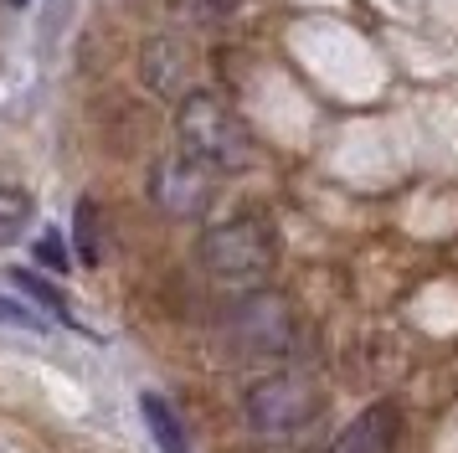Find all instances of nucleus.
Returning a JSON list of instances; mask_svg holds the SVG:
<instances>
[{
    "label": "nucleus",
    "mask_w": 458,
    "mask_h": 453,
    "mask_svg": "<svg viewBox=\"0 0 458 453\" xmlns=\"http://www.w3.org/2000/svg\"><path fill=\"white\" fill-rule=\"evenodd\" d=\"M242 412H248V428L268 432V438H284V432H299L310 428L314 417L325 412V391L319 381L310 376H263V381H252V391L242 397Z\"/></svg>",
    "instance_id": "4"
},
{
    "label": "nucleus",
    "mask_w": 458,
    "mask_h": 453,
    "mask_svg": "<svg viewBox=\"0 0 458 453\" xmlns=\"http://www.w3.org/2000/svg\"><path fill=\"white\" fill-rule=\"evenodd\" d=\"M140 73H145V88L149 93H160V98H186L196 93L191 88V73H196V57H191V47L181 37H155L145 41V57H140Z\"/></svg>",
    "instance_id": "6"
},
{
    "label": "nucleus",
    "mask_w": 458,
    "mask_h": 453,
    "mask_svg": "<svg viewBox=\"0 0 458 453\" xmlns=\"http://www.w3.org/2000/svg\"><path fill=\"white\" fill-rule=\"evenodd\" d=\"M5 5H31V0H5Z\"/></svg>",
    "instance_id": "15"
},
{
    "label": "nucleus",
    "mask_w": 458,
    "mask_h": 453,
    "mask_svg": "<svg viewBox=\"0 0 458 453\" xmlns=\"http://www.w3.org/2000/svg\"><path fill=\"white\" fill-rule=\"evenodd\" d=\"M37 263H47L52 273H63L67 268V247H63L57 232H42V237H37Z\"/></svg>",
    "instance_id": "14"
},
{
    "label": "nucleus",
    "mask_w": 458,
    "mask_h": 453,
    "mask_svg": "<svg viewBox=\"0 0 458 453\" xmlns=\"http://www.w3.org/2000/svg\"><path fill=\"white\" fill-rule=\"evenodd\" d=\"M5 278H11L16 288H26V294H31V299H37V304H42L47 314H52V320H63V325H78V320L67 314V299H63V288H57V284H47V278H37L31 268H11Z\"/></svg>",
    "instance_id": "9"
},
{
    "label": "nucleus",
    "mask_w": 458,
    "mask_h": 453,
    "mask_svg": "<svg viewBox=\"0 0 458 453\" xmlns=\"http://www.w3.org/2000/svg\"><path fill=\"white\" fill-rule=\"evenodd\" d=\"M78 252L88 268L98 263V206L93 201H78Z\"/></svg>",
    "instance_id": "11"
},
{
    "label": "nucleus",
    "mask_w": 458,
    "mask_h": 453,
    "mask_svg": "<svg viewBox=\"0 0 458 453\" xmlns=\"http://www.w3.org/2000/svg\"><path fill=\"white\" fill-rule=\"evenodd\" d=\"M211 191H216V175L191 155H170L149 170V201L165 217H201L211 206Z\"/></svg>",
    "instance_id": "5"
},
{
    "label": "nucleus",
    "mask_w": 458,
    "mask_h": 453,
    "mask_svg": "<svg viewBox=\"0 0 458 453\" xmlns=\"http://www.w3.org/2000/svg\"><path fill=\"white\" fill-rule=\"evenodd\" d=\"M248 0H186V16L196 21H227L232 11H242Z\"/></svg>",
    "instance_id": "12"
},
{
    "label": "nucleus",
    "mask_w": 458,
    "mask_h": 453,
    "mask_svg": "<svg viewBox=\"0 0 458 453\" xmlns=\"http://www.w3.org/2000/svg\"><path fill=\"white\" fill-rule=\"evenodd\" d=\"M0 325H16V329H47L42 314H31L26 304H16V299H0Z\"/></svg>",
    "instance_id": "13"
},
{
    "label": "nucleus",
    "mask_w": 458,
    "mask_h": 453,
    "mask_svg": "<svg viewBox=\"0 0 458 453\" xmlns=\"http://www.w3.org/2000/svg\"><path fill=\"white\" fill-rule=\"evenodd\" d=\"M201 263L227 284H258L278 263V232L268 217H232L201 237Z\"/></svg>",
    "instance_id": "2"
},
{
    "label": "nucleus",
    "mask_w": 458,
    "mask_h": 453,
    "mask_svg": "<svg viewBox=\"0 0 458 453\" xmlns=\"http://www.w3.org/2000/svg\"><path fill=\"white\" fill-rule=\"evenodd\" d=\"M402 438V412L396 402H376L355 417L351 428H340V438L330 443V453H396Z\"/></svg>",
    "instance_id": "7"
},
{
    "label": "nucleus",
    "mask_w": 458,
    "mask_h": 453,
    "mask_svg": "<svg viewBox=\"0 0 458 453\" xmlns=\"http://www.w3.org/2000/svg\"><path fill=\"white\" fill-rule=\"evenodd\" d=\"M31 222V196L21 185H0V247H11Z\"/></svg>",
    "instance_id": "10"
},
{
    "label": "nucleus",
    "mask_w": 458,
    "mask_h": 453,
    "mask_svg": "<svg viewBox=\"0 0 458 453\" xmlns=\"http://www.w3.org/2000/svg\"><path fill=\"white\" fill-rule=\"evenodd\" d=\"M140 412H145V428L155 432V443H160V453H191L186 428H181V417H175V407H170L165 397H155V391H145V397H140Z\"/></svg>",
    "instance_id": "8"
},
{
    "label": "nucleus",
    "mask_w": 458,
    "mask_h": 453,
    "mask_svg": "<svg viewBox=\"0 0 458 453\" xmlns=\"http://www.w3.org/2000/svg\"><path fill=\"white\" fill-rule=\"evenodd\" d=\"M227 340L237 355H252V361H278L289 355L293 340H299V314H293V299L278 294V288H252L237 304L227 309Z\"/></svg>",
    "instance_id": "3"
},
{
    "label": "nucleus",
    "mask_w": 458,
    "mask_h": 453,
    "mask_svg": "<svg viewBox=\"0 0 458 453\" xmlns=\"http://www.w3.org/2000/svg\"><path fill=\"white\" fill-rule=\"evenodd\" d=\"M175 134H181V150H186L196 165H207L211 175H237L258 160V144H252V129L237 114L232 103H222L216 93L196 88L181 98V114H175Z\"/></svg>",
    "instance_id": "1"
}]
</instances>
